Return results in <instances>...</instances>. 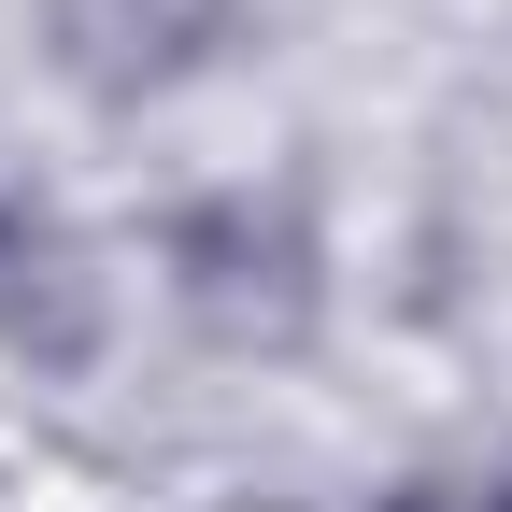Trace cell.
I'll return each mask as SVG.
<instances>
[{
	"instance_id": "3",
	"label": "cell",
	"mask_w": 512,
	"mask_h": 512,
	"mask_svg": "<svg viewBox=\"0 0 512 512\" xmlns=\"http://www.w3.org/2000/svg\"><path fill=\"white\" fill-rule=\"evenodd\" d=\"M228 29V0H57V57L100 86V100H143L171 72H200Z\"/></svg>"
},
{
	"instance_id": "1",
	"label": "cell",
	"mask_w": 512,
	"mask_h": 512,
	"mask_svg": "<svg viewBox=\"0 0 512 512\" xmlns=\"http://www.w3.org/2000/svg\"><path fill=\"white\" fill-rule=\"evenodd\" d=\"M171 299H185V328H200V342L285 356V342L313 328V228H299V200L228 185V200L171 214Z\"/></svg>"
},
{
	"instance_id": "4",
	"label": "cell",
	"mask_w": 512,
	"mask_h": 512,
	"mask_svg": "<svg viewBox=\"0 0 512 512\" xmlns=\"http://www.w3.org/2000/svg\"><path fill=\"white\" fill-rule=\"evenodd\" d=\"M456 512H512V484H484V498H456Z\"/></svg>"
},
{
	"instance_id": "2",
	"label": "cell",
	"mask_w": 512,
	"mask_h": 512,
	"mask_svg": "<svg viewBox=\"0 0 512 512\" xmlns=\"http://www.w3.org/2000/svg\"><path fill=\"white\" fill-rule=\"evenodd\" d=\"M100 313H114V285H100V256L72 228L57 214H0V342H15L29 370H86Z\"/></svg>"
}]
</instances>
